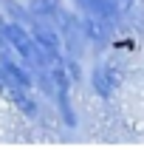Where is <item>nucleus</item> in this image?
I'll return each mask as SVG.
<instances>
[{"instance_id": "nucleus-4", "label": "nucleus", "mask_w": 144, "mask_h": 150, "mask_svg": "<svg viewBox=\"0 0 144 150\" xmlns=\"http://www.w3.org/2000/svg\"><path fill=\"white\" fill-rule=\"evenodd\" d=\"M82 25H85V37L91 42H96V45H102V42L107 40V20H102V17H93V14H82Z\"/></svg>"}, {"instance_id": "nucleus-3", "label": "nucleus", "mask_w": 144, "mask_h": 150, "mask_svg": "<svg viewBox=\"0 0 144 150\" xmlns=\"http://www.w3.org/2000/svg\"><path fill=\"white\" fill-rule=\"evenodd\" d=\"M91 85H93V91L99 93V96H110V93H113V88H116L113 68H107V65H96V68L91 71Z\"/></svg>"}, {"instance_id": "nucleus-8", "label": "nucleus", "mask_w": 144, "mask_h": 150, "mask_svg": "<svg viewBox=\"0 0 144 150\" xmlns=\"http://www.w3.org/2000/svg\"><path fill=\"white\" fill-rule=\"evenodd\" d=\"M0 3H3V0H0Z\"/></svg>"}, {"instance_id": "nucleus-6", "label": "nucleus", "mask_w": 144, "mask_h": 150, "mask_svg": "<svg viewBox=\"0 0 144 150\" xmlns=\"http://www.w3.org/2000/svg\"><path fill=\"white\" fill-rule=\"evenodd\" d=\"M28 8H31L37 17H48V20H54L57 11L62 8V0H28Z\"/></svg>"}, {"instance_id": "nucleus-5", "label": "nucleus", "mask_w": 144, "mask_h": 150, "mask_svg": "<svg viewBox=\"0 0 144 150\" xmlns=\"http://www.w3.org/2000/svg\"><path fill=\"white\" fill-rule=\"evenodd\" d=\"M0 8H3V14H6L8 20H17V23L28 25V28H31V23L37 20V14H34L31 8H23L17 0H3V3H0Z\"/></svg>"}, {"instance_id": "nucleus-2", "label": "nucleus", "mask_w": 144, "mask_h": 150, "mask_svg": "<svg viewBox=\"0 0 144 150\" xmlns=\"http://www.w3.org/2000/svg\"><path fill=\"white\" fill-rule=\"evenodd\" d=\"M76 8L82 11V14H93V17H102V20H119L122 14V3L119 0H74Z\"/></svg>"}, {"instance_id": "nucleus-1", "label": "nucleus", "mask_w": 144, "mask_h": 150, "mask_svg": "<svg viewBox=\"0 0 144 150\" xmlns=\"http://www.w3.org/2000/svg\"><path fill=\"white\" fill-rule=\"evenodd\" d=\"M54 23L59 25V34H62V42H65V54L82 59V45H85V40H88L82 20L76 14H71V11H65V8H59L57 17H54Z\"/></svg>"}, {"instance_id": "nucleus-7", "label": "nucleus", "mask_w": 144, "mask_h": 150, "mask_svg": "<svg viewBox=\"0 0 144 150\" xmlns=\"http://www.w3.org/2000/svg\"><path fill=\"white\" fill-rule=\"evenodd\" d=\"M127 3H133V0H127Z\"/></svg>"}]
</instances>
